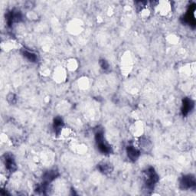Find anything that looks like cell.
<instances>
[{"label":"cell","instance_id":"obj_1","mask_svg":"<svg viewBox=\"0 0 196 196\" xmlns=\"http://www.w3.org/2000/svg\"><path fill=\"white\" fill-rule=\"evenodd\" d=\"M195 179L194 178H192V177H187V178H184L183 179V182H182V185L184 186L185 188H192V186L195 185Z\"/></svg>","mask_w":196,"mask_h":196},{"label":"cell","instance_id":"obj_2","mask_svg":"<svg viewBox=\"0 0 196 196\" xmlns=\"http://www.w3.org/2000/svg\"><path fill=\"white\" fill-rule=\"evenodd\" d=\"M128 156L133 159H135L139 156V152L133 146H129L128 148Z\"/></svg>","mask_w":196,"mask_h":196},{"label":"cell","instance_id":"obj_3","mask_svg":"<svg viewBox=\"0 0 196 196\" xmlns=\"http://www.w3.org/2000/svg\"><path fill=\"white\" fill-rule=\"evenodd\" d=\"M192 101L186 100L185 103L184 104V110H183V112H184L185 113H187L191 109H192Z\"/></svg>","mask_w":196,"mask_h":196}]
</instances>
